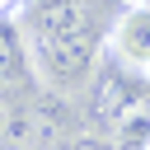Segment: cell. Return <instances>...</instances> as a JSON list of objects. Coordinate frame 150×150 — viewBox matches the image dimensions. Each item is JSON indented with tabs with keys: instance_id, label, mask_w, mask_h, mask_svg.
I'll return each mask as SVG.
<instances>
[{
	"instance_id": "6da1fadb",
	"label": "cell",
	"mask_w": 150,
	"mask_h": 150,
	"mask_svg": "<svg viewBox=\"0 0 150 150\" xmlns=\"http://www.w3.org/2000/svg\"><path fill=\"white\" fill-rule=\"evenodd\" d=\"M98 52H103L98 28H80V33H61V38H28L33 70L47 80V89H61V94L84 89L98 75Z\"/></svg>"
},
{
	"instance_id": "7a4b0ae2",
	"label": "cell",
	"mask_w": 150,
	"mask_h": 150,
	"mask_svg": "<svg viewBox=\"0 0 150 150\" xmlns=\"http://www.w3.org/2000/svg\"><path fill=\"white\" fill-rule=\"evenodd\" d=\"M108 61L122 66L131 80H150V0H131L108 23Z\"/></svg>"
},
{
	"instance_id": "3957f363",
	"label": "cell",
	"mask_w": 150,
	"mask_h": 150,
	"mask_svg": "<svg viewBox=\"0 0 150 150\" xmlns=\"http://www.w3.org/2000/svg\"><path fill=\"white\" fill-rule=\"evenodd\" d=\"M136 103H141L136 80H131L122 66H103V70L89 80V122L103 127V136H108V131H112Z\"/></svg>"
},
{
	"instance_id": "277c9868",
	"label": "cell",
	"mask_w": 150,
	"mask_h": 150,
	"mask_svg": "<svg viewBox=\"0 0 150 150\" xmlns=\"http://www.w3.org/2000/svg\"><path fill=\"white\" fill-rule=\"evenodd\" d=\"M23 28L33 38H61V33L94 28V14H89V0H33L23 14Z\"/></svg>"
},
{
	"instance_id": "5b68a950",
	"label": "cell",
	"mask_w": 150,
	"mask_h": 150,
	"mask_svg": "<svg viewBox=\"0 0 150 150\" xmlns=\"http://www.w3.org/2000/svg\"><path fill=\"white\" fill-rule=\"evenodd\" d=\"M33 75V56H28V42L19 33V23L0 19V84H23Z\"/></svg>"
},
{
	"instance_id": "8992f818",
	"label": "cell",
	"mask_w": 150,
	"mask_h": 150,
	"mask_svg": "<svg viewBox=\"0 0 150 150\" xmlns=\"http://www.w3.org/2000/svg\"><path fill=\"white\" fill-rule=\"evenodd\" d=\"M108 136H112V145H122V150H150V108L136 103Z\"/></svg>"
},
{
	"instance_id": "52a82bcc",
	"label": "cell",
	"mask_w": 150,
	"mask_h": 150,
	"mask_svg": "<svg viewBox=\"0 0 150 150\" xmlns=\"http://www.w3.org/2000/svg\"><path fill=\"white\" fill-rule=\"evenodd\" d=\"M70 150H117V145H112V136H98V131H80V136H70Z\"/></svg>"
},
{
	"instance_id": "ba28073f",
	"label": "cell",
	"mask_w": 150,
	"mask_h": 150,
	"mask_svg": "<svg viewBox=\"0 0 150 150\" xmlns=\"http://www.w3.org/2000/svg\"><path fill=\"white\" fill-rule=\"evenodd\" d=\"M5 9H9V0H0V14H5Z\"/></svg>"
}]
</instances>
